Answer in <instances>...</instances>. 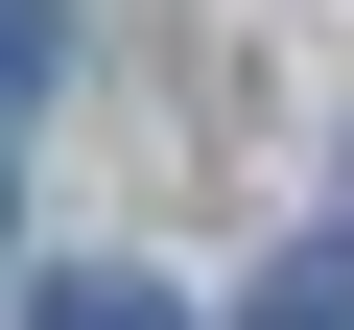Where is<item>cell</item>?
<instances>
[{
  "mask_svg": "<svg viewBox=\"0 0 354 330\" xmlns=\"http://www.w3.org/2000/svg\"><path fill=\"white\" fill-rule=\"evenodd\" d=\"M24 330H165V283H95V260H71V283H48Z\"/></svg>",
  "mask_w": 354,
  "mask_h": 330,
  "instance_id": "obj_1",
  "label": "cell"
},
{
  "mask_svg": "<svg viewBox=\"0 0 354 330\" xmlns=\"http://www.w3.org/2000/svg\"><path fill=\"white\" fill-rule=\"evenodd\" d=\"M260 330H354V260H283V283H260Z\"/></svg>",
  "mask_w": 354,
  "mask_h": 330,
  "instance_id": "obj_2",
  "label": "cell"
},
{
  "mask_svg": "<svg viewBox=\"0 0 354 330\" xmlns=\"http://www.w3.org/2000/svg\"><path fill=\"white\" fill-rule=\"evenodd\" d=\"M24 71H48V0H0V95H24Z\"/></svg>",
  "mask_w": 354,
  "mask_h": 330,
  "instance_id": "obj_3",
  "label": "cell"
}]
</instances>
